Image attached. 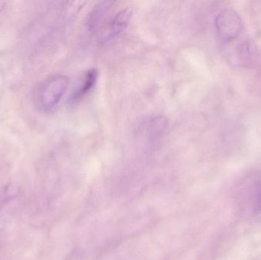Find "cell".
I'll return each instance as SVG.
<instances>
[{
	"mask_svg": "<svg viewBox=\"0 0 261 260\" xmlns=\"http://www.w3.org/2000/svg\"><path fill=\"white\" fill-rule=\"evenodd\" d=\"M70 79L65 75H55L44 81L37 92V108L47 113L53 111L68 88Z\"/></svg>",
	"mask_w": 261,
	"mask_h": 260,
	"instance_id": "6da1fadb",
	"label": "cell"
},
{
	"mask_svg": "<svg viewBox=\"0 0 261 260\" xmlns=\"http://www.w3.org/2000/svg\"><path fill=\"white\" fill-rule=\"evenodd\" d=\"M216 27L221 39L225 42H230L239 36L243 29V22L236 10L227 8L216 16Z\"/></svg>",
	"mask_w": 261,
	"mask_h": 260,
	"instance_id": "7a4b0ae2",
	"label": "cell"
},
{
	"mask_svg": "<svg viewBox=\"0 0 261 260\" xmlns=\"http://www.w3.org/2000/svg\"><path fill=\"white\" fill-rule=\"evenodd\" d=\"M241 192L245 206L251 212H261V174H254L244 180Z\"/></svg>",
	"mask_w": 261,
	"mask_h": 260,
	"instance_id": "3957f363",
	"label": "cell"
},
{
	"mask_svg": "<svg viewBox=\"0 0 261 260\" xmlns=\"http://www.w3.org/2000/svg\"><path fill=\"white\" fill-rule=\"evenodd\" d=\"M132 15V10L130 9H125L115 15L102 32L101 35L102 41L107 42L111 41L120 35L129 24Z\"/></svg>",
	"mask_w": 261,
	"mask_h": 260,
	"instance_id": "277c9868",
	"label": "cell"
},
{
	"mask_svg": "<svg viewBox=\"0 0 261 260\" xmlns=\"http://www.w3.org/2000/svg\"><path fill=\"white\" fill-rule=\"evenodd\" d=\"M97 77V70L92 69L87 71L84 75L81 83L78 85L77 88L72 93L70 99V103H76L81 100L84 96H87L96 85Z\"/></svg>",
	"mask_w": 261,
	"mask_h": 260,
	"instance_id": "5b68a950",
	"label": "cell"
},
{
	"mask_svg": "<svg viewBox=\"0 0 261 260\" xmlns=\"http://www.w3.org/2000/svg\"><path fill=\"white\" fill-rule=\"evenodd\" d=\"M113 5V2H102L93 8L87 21V29L90 32H95L99 28Z\"/></svg>",
	"mask_w": 261,
	"mask_h": 260,
	"instance_id": "8992f818",
	"label": "cell"
},
{
	"mask_svg": "<svg viewBox=\"0 0 261 260\" xmlns=\"http://www.w3.org/2000/svg\"><path fill=\"white\" fill-rule=\"evenodd\" d=\"M239 55L242 56L244 61L248 59H251L254 53V48L253 45L250 44V42H245L239 47Z\"/></svg>",
	"mask_w": 261,
	"mask_h": 260,
	"instance_id": "52a82bcc",
	"label": "cell"
},
{
	"mask_svg": "<svg viewBox=\"0 0 261 260\" xmlns=\"http://www.w3.org/2000/svg\"><path fill=\"white\" fill-rule=\"evenodd\" d=\"M6 6V2L5 1H0V13H1L2 11L5 9Z\"/></svg>",
	"mask_w": 261,
	"mask_h": 260,
	"instance_id": "ba28073f",
	"label": "cell"
}]
</instances>
